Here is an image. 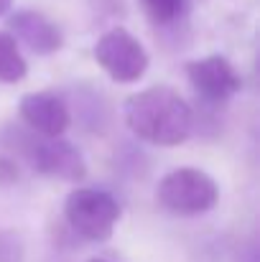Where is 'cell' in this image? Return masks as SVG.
<instances>
[{"label":"cell","instance_id":"6da1fadb","mask_svg":"<svg viewBox=\"0 0 260 262\" xmlns=\"http://www.w3.org/2000/svg\"><path fill=\"white\" fill-rule=\"evenodd\" d=\"M125 125L151 145L173 148L189 140L194 130V112L176 89L156 84L125 99Z\"/></svg>","mask_w":260,"mask_h":262},{"label":"cell","instance_id":"7a4b0ae2","mask_svg":"<svg viewBox=\"0 0 260 262\" xmlns=\"http://www.w3.org/2000/svg\"><path fill=\"white\" fill-rule=\"evenodd\" d=\"M156 201L173 216H199L217 206L219 186L199 168H173L158 181Z\"/></svg>","mask_w":260,"mask_h":262},{"label":"cell","instance_id":"3957f363","mask_svg":"<svg viewBox=\"0 0 260 262\" xmlns=\"http://www.w3.org/2000/svg\"><path fill=\"white\" fill-rule=\"evenodd\" d=\"M64 216L69 227L89 242H105L112 237L120 222V204L102 188H74L64 201Z\"/></svg>","mask_w":260,"mask_h":262},{"label":"cell","instance_id":"277c9868","mask_svg":"<svg viewBox=\"0 0 260 262\" xmlns=\"http://www.w3.org/2000/svg\"><path fill=\"white\" fill-rule=\"evenodd\" d=\"M92 54H94V61L102 67V72L117 84H133L143 79L151 64L143 43L123 26L105 31L97 38Z\"/></svg>","mask_w":260,"mask_h":262},{"label":"cell","instance_id":"5b68a950","mask_svg":"<svg viewBox=\"0 0 260 262\" xmlns=\"http://www.w3.org/2000/svg\"><path fill=\"white\" fill-rule=\"evenodd\" d=\"M28 158H31L33 171L59 178V181L79 183L87 176V163L82 153L64 138H44L38 143H31Z\"/></svg>","mask_w":260,"mask_h":262},{"label":"cell","instance_id":"8992f818","mask_svg":"<svg viewBox=\"0 0 260 262\" xmlns=\"http://www.w3.org/2000/svg\"><path fill=\"white\" fill-rule=\"evenodd\" d=\"M186 77H189V84L209 102H227L243 87V79L237 69L232 67V61L219 54L189 61Z\"/></svg>","mask_w":260,"mask_h":262},{"label":"cell","instance_id":"52a82bcc","mask_svg":"<svg viewBox=\"0 0 260 262\" xmlns=\"http://www.w3.org/2000/svg\"><path fill=\"white\" fill-rule=\"evenodd\" d=\"M23 122L44 138H62L72 125V112L67 102L51 92H28L18 102Z\"/></svg>","mask_w":260,"mask_h":262},{"label":"cell","instance_id":"ba28073f","mask_svg":"<svg viewBox=\"0 0 260 262\" xmlns=\"http://www.w3.org/2000/svg\"><path fill=\"white\" fill-rule=\"evenodd\" d=\"M10 33L15 41L26 43L33 54L49 56L64 46V36L54 20H49L38 10H18L10 15Z\"/></svg>","mask_w":260,"mask_h":262},{"label":"cell","instance_id":"9c48e42d","mask_svg":"<svg viewBox=\"0 0 260 262\" xmlns=\"http://www.w3.org/2000/svg\"><path fill=\"white\" fill-rule=\"evenodd\" d=\"M28 64L21 54L18 41L13 38L10 31H0V82L3 84H18L26 79Z\"/></svg>","mask_w":260,"mask_h":262},{"label":"cell","instance_id":"30bf717a","mask_svg":"<svg viewBox=\"0 0 260 262\" xmlns=\"http://www.w3.org/2000/svg\"><path fill=\"white\" fill-rule=\"evenodd\" d=\"M141 8H143V13L148 15L151 23L171 26V23L184 18L189 0H141Z\"/></svg>","mask_w":260,"mask_h":262},{"label":"cell","instance_id":"8fae6325","mask_svg":"<svg viewBox=\"0 0 260 262\" xmlns=\"http://www.w3.org/2000/svg\"><path fill=\"white\" fill-rule=\"evenodd\" d=\"M23 239L10 229H0V262H23Z\"/></svg>","mask_w":260,"mask_h":262},{"label":"cell","instance_id":"7c38bea8","mask_svg":"<svg viewBox=\"0 0 260 262\" xmlns=\"http://www.w3.org/2000/svg\"><path fill=\"white\" fill-rule=\"evenodd\" d=\"M18 178V163H13L10 158H0V183H10Z\"/></svg>","mask_w":260,"mask_h":262},{"label":"cell","instance_id":"4fadbf2b","mask_svg":"<svg viewBox=\"0 0 260 262\" xmlns=\"http://www.w3.org/2000/svg\"><path fill=\"white\" fill-rule=\"evenodd\" d=\"M10 5H13V0H0V15H5L10 10Z\"/></svg>","mask_w":260,"mask_h":262},{"label":"cell","instance_id":"5bb4252c","mask_svg":"<svg viewBox=\"0 0 260 262\" xmlns=\"http://www.w3.org/2000/svg\"><path fill=\"white\" fill-rule=\"evenodd\" d=\"M89 262H112V260H105V257H92Z\"/></svg>","mask_w":260,"mask_h":262}]
</instances>
